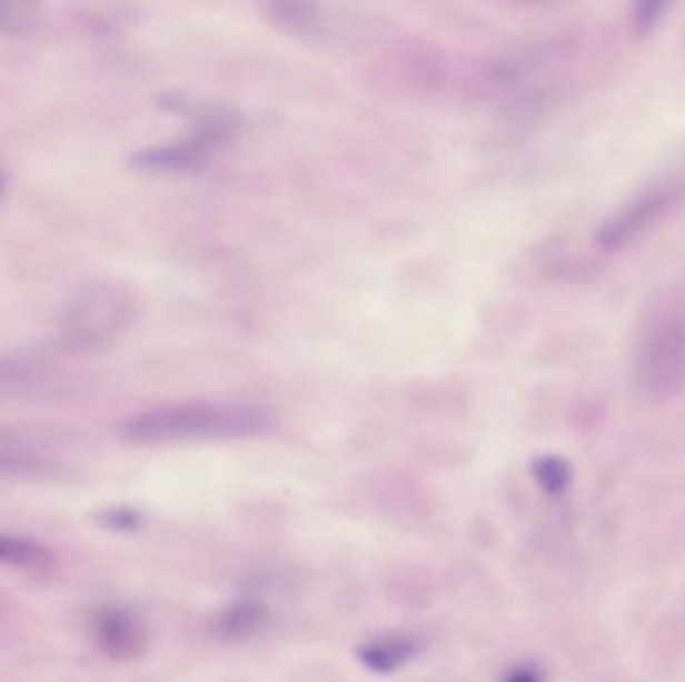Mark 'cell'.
I'll list each match as a JSON object with an SVG mask.
<instances>
[{"label":"cell","instance_id":"30bf717a","mask_svg":"<svg viewBox=\"0 0 685 682\" xmlns=\"http://www.w3.org/2000/svg\"><path fill=\"white\" fill-rule=\"evenodd\" d=\"M532 474H534L537 487L549 497H562L569 489L572 477H574L569 462L555 454H545V457L535 459L532 464Z\"/></svg>","mask_w":685,"mask_h":682},{"label":"cell","instance_id":"4fadbf2b","mask_svg":"<svg viewBox=\"0 0 685 682\" xmlns=\"http://www.w3.org/2000/svg\"><path fill=\"white\" fill-rule=\"evenodd\" d=\"M139 516L132 511L121 509V511H112L109 514V524L115 529H121V531H131L137 524H139Z\"/></svg>","mask_w":685,"mask_h":682},{"label":"cell","instance_id":"ba28073f","mask_svg":"<svg viewBox=\"0 0 685 682\" xmlns=\"http://www.w3.org/2000/svg\"><path fill=\"white\" fill-rule=\"evenodd\" d=\"M267 611L261 602L237 601L229 604L215 622V632L222 641H245L261 631Z\"/></svg>","mask_w":685,"mask_h":682},{"label":"cell","instance_id":"7a4b0ae2","mask_svg":"<svg viewBox=\"0 0 685 682\" xmlns=\"http://www.w3.org/2000/svg\"><path fill=\"white\" fill-rule=\"evenodd\" d=\"M137 307L135 292L122 282L85 284L62 307L59 321L62 347L75 352L101 351L131 327Z\"/></svg>","mask_w":685,"mask_h":682},{"label":"cell","instance_id":"52a82bcc","mask_svg":"<svg viewBox=\"0 0 685 682\" xmlns=\"http://www.w3.org/2000/svg\"><path fill=\"white\" fill-rule=\"evenodd\" d=\"M0 566L24 572H49L57 566L54 552L42 542L0 532Z\"/></svg>","mask_w":685,"mask_h":682},{"label":"cell","instance_id":"8992f818","mask_svg":"<svg viewBox=\"0 0 685 682\" xmlns=\"http://www.w3.org/2000/svg\"><path fill=\"white\" fill-rule=\"evenodd\" d=\"M421 651L419 641L411 634L394 632V634H381L374 636L369 641L361 642L357 646V659L377 674H389V672L404 669L407 662L414 661L417 652Z\"/></svg>","mask_w":685,"mask_h":682},{"label":"cell","instance_id":"6da1fadb","mask_svg":"<svg viewBox=\"0 0 685 682\" xmlns=\"http://www.w3.org/2000/svg\"><path fill=\"white\" fill-rule=\"evenodd\" d=\"M271 414L241 402H185L139 412L122 424V439L132 444L242 439L271 429Z\"/></svg>","mask_w":685,"mask_h":682},{"label":"cell","instance_id":"277c9868","mask_svg":"<svg viewBox=\"0 0 685 682\" xmlns=\"http://www.w3.org/2000/svg\"><path fill=\"white\" fill-rule=\"evenodd\" d=\"M685 182L667 179L637 192L629 201L615 209L597 229L595 242L604 251H619L652 231L682 202Z\"/></svg>","mask_w":685,"mask_h":682},{"label":"cell","instance_id":"9c48e42d","mask_svg":"<svg viewBox=\"0 0 685 682\" xmlns=\"http://www.w3.org/2000/svg\"><path fill=\"white\" fill-rule=\"evenodd\" d=\"M54 469V464L42 454L34 451H27L19 444H7L0 442V477H11V479H34L44 477Z\"/></svg>","mask_w":685,"mask_h":682},{"label":"cell","instance_id":"5b68a950","mask_svg":"<svg viewBox=\"0 0 685 682\" xmlns=\"http://www.w3.org/2000/svg\"><path fill=\"white\" fill-rule=\"evenodd\" d=\"M92 644L115 661H132L147 649V629L139 614L121 604H102L89 616Z\"/></svg>","mask_w":685,"mask_h":682},{"label":"cell","instance_id":"8fae6325","mask_svg":"<svg viewBox=\"0 0 685 682\" xmlns=\"http://www.w3.org/2000/svg\"><path fill=\"white\" fill-rule=\"evenodd\" d=\"M664 9V4H659V2H642V4H637L634 12L635 27L642 29V31L654 29L657 21L662 19Z\"/></svg>","mask_w":685,"mask_h":682},{"label":"cell","instance_id":"7c38bea8","mask_svg":"<svg viewBox=\"0 0 685 682\" xmlns=\"http://www.w3.org/2000/svg\"><path fill=\"white\" fill-rule=\"evenodd\" d=\"M502 682H544V674L534 664H517L512 671L505 672Z\"/></svg>","mask_w":685,"mask_h":682},{"label":"cell","instance_id":"3957f363","mask_svg":"<svg viewBox=\"0 0 685 682\" xmlns=\"http://www.w3.org/2000/svg\"><path fill=\"white\" fill-rule=\"evenodd\" d=\"M637 389L667 399L685 387V302H667L645 322L634 359Z\"/></svg>","mask_w":685,"mask_h":682}]
</instances>
